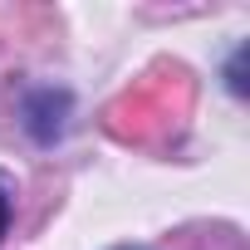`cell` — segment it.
<instances>
[{
  "label": "cell",
  "mask_w": 250,
  "mask_h": 250,
  "mask_svg": "<svg viewBox=\"0 0 250 250\" xmlns=\"http://www.w3.org/2000/svg\"><path fill=\"white\" fill-rule=\"evenodd\" d=\"M5 226H10V196H5V187H0V240H5Z\"/></svg>",
  "instance_id": "obj_1"
}]
</instances>
